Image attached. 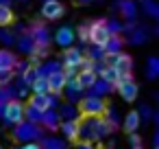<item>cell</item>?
<instances>
[{
	"mask_svg": "<svg viewBox=\"0 0 159 149\" xmlns=\"http://www.w3.org/2000/svg\"><path fill=\"white\" fill-rule=\"evenodd\" d=\"M129 145L135 149V147H142V138L137 136V132H133V134H129Z\"/></svg>",
	"mask_w": 159,
	"mask_h": 149,
	"instance_id": "26",
	"label": "cell"
},
{
	"mask_svg": "<svg viewBox=\"0 0 159 149\" xmlns=\"http://www.w3.org/2000/svg\"><path fill=\"white\" fill-rule=\"evenodd\" d=\"M120 125L124 127V132H126V134L137 132V129H139V125H142V116H139V112H137V110H131V112L124 116V121H122Z\"/></svg>",
	"mask_w": 159,
	"mask_h": 149,
	"instance_id": "12",
	"label": "cell"
},
{
	"mask_svg": "<svg viewBox=\"0 0 159 149\" xmlns=\"http://www.w3.org/2000/svg\"><path fill=\"white\" fill-rule=\"evenodd\" d=\"M135 149H144V147H135Z\"/></svg>",
	"mask_w": 159,
	"mask_h": 149,
	"instance_id": "30",
	"label": "cell"
},
{
	"mask_svg": "<svg viewBox=\"0 0 159 149\" xmlns=\"http://www.w3.org/2000/svg\"><path fill=\"white\" fill-rule=\"evenodd\" d=\"M76 149H98V145L92 142V140H83V138H79V140H76Z\"/></svg>",
	"mask_w": 159,
	"mask_h": 149,
	"instance_id": "25",
	"label": "cell"
},
{
	"mask_svg": "<svg viewBox=\"0 0 159 149\" xmlns=\"http://www.w3.org/2000/svg\"><path fill=\"white\" fill-rule=\"evenodd\" d=\"M150 72H148V77H157V70H159V64H157V59H150Z\"/></svg>",
	"mask_w": 159,
	"mask_h": 149,
	"instance_id": "28",
	"label": "cell"
},
{
	"mask_svg": "<svg viewBox=\"0 0 159 149\" xmlns=\"http://www.w3.org/2000/svg\"><path fill=\"white\" fill-rule=\"evenodd\" d=\"M42 149H66V142L59 138H46L42 142Z\"/></svg>",
	"mask_w": 159,
	"mask_h": 149,
	"instance_id": "22",
	"label": "cell"
},
{
	"mask_svg": "<svg viewBox=\"0 0 159 149\" xmlns=\"http://www.w3.org/2000/svg\"><path fill=\"white\" fill-rule=\"evenodd\" d=\"M83 53L79 51V48H74V46H68L66 51H63V66H81V62H83Z\"/></svg>",
	"mask_w": 159,
	"mask_h": 149,
	"instance_id": "13",
	"label": "cell"
},
{
	"mask_svg": "<svg viewBox=\"0 0 159 149\" xmlns=\"http://www.w3.org/2000/svg\"><path fill=\"white\" fill-rule=\"evenodd\" d=\"M18 66V59L9 51H0V70H13Z\"/></svg>",
	"mask_w": 159,
	"mask_h": 149,
	"instance_id": "16",
	"label": "cell"
},
{
	"mask_svg": "<svg viewBox=\"0 0 159 149\" xmlns=\"http://www.w3.org/2000/svg\"><path fill=\"white\" fill-rule=\"evenodd\" d=\"M20 149H42V145H37V142H33V140H31V142H24Z\"/></svg>",
	"mask_w": 159,
	"mask_h": 149,
	"instance_id": "29",
	"label": "cell"
},
{
	"mask_svg": "<svg viewBox=\"0 0 159 149\" xmlns=\"http://www.w3.org/2000/svg\"><path fill=\"white\" fill-rule=\"evenodd\" d=\"M13 136L22 142H31V140H37L42 138V129L37 127V123H29V121H22L20 125H16V132Z\"/></svg>",
	"mask_w": 159,
	"mask_h": 149,
	"instance_id": "6",
	"label": "cell"
},
{
	"mask_svg": "<svg viewBox=\"0 0 159 149\" xmlns=\"http://www.w3.org/2000/svg\"><path fill=\"white\" fill-rule=\"evenodd\" d=\"M76 110H79L81 116L96 118V116H102V114L107 112V103L102 101V97H94V94H89V97H83V99L79 101Z\"/></svg>",
	"mask_w": 159,
	"mask_h": 149,
	"instance_id": "1",
	"label": "cell"
},
{
	"mask_svg": "<svg viewBox=\"0 0 159 149\" xmlns=\"http://www.w3.org/2000/svg\"><path fill=\"white\" fill-rule=\"evenodd\" d=\"M31 90H33V94H48L50 90H48V79L44 77V75H39L33 83H31Z\"/></svg>",
	"mask_w": 159,
	"mask_h": 149,
	"instance_id": "20",
	"label": "cell"
},
{
	"mask_svg": "<svg viewBox=\"0 0 159 149\" xmlns=\"http://www.w3.org/2000/svg\"><path fill=\"white\" fill-rule=\"evenodd\" d=\"M100 79H102L107 86H116V83L120 81V75L116 72V68H111V66H102V68H100Z\"/></svg>",
	"mask_w": 159,
	"mask_h": 149,
	"instance_id": "17",
	"label": "cell"
},
{
	"mask_svg": "<svg viewBox=\"0 0 159 149\" xmlns=\"http://www.w3.org/2000/svg\"><path fill=\"white\" fill-rule=\"evenodd\" d=\"M111 35H113V33H111V27H109L105 20H96V22L89 24V42H92L94 46L102 48V46L109 42Z\"/></svg>",
	"mask_w": 159,
	"mask_h": 149,
	"instance_id": "3",
	"label": "cell"
},
{
	"mask_svg": "<svg viewBox=\"0 0 159 149\" xmlns=\"http://www.w3.org/2000/svg\"><path fill=\"white\" fill-rule=\"evenodd\" d=\"M59 123H61V116L57 110H46L42 112V118H39V125H44L46 129H59Z\"/></svg>",
	"mask_w": 159,
	"mask_h": 149,
	"instance_id": "11",
	"label": "cell"
},
{
	"mask_svg": "<svg viewBox=\"0 0 159 149\" xmlns=\"http://www.w3.org/2000/svg\"><path fill=\"white\" fill-rule=\"evenodd\" d=\"M2 118L7 125H20L24 121V105L18 99H9L2 103Z\"/></svg>",
	"mask_w": 159,
	"mask_h": 149,
	"instance_id": "2",
	"label": "cell"
},
{
	"mask_svg": "<svg viewBox=\"0 0 159 149\" xmlns=\"http://www.w3.org/2000/svg\"><path fill=\"white\" fill-rule=\"evenodd\" d=\"M0 149H2V145H0Z\"/></svg>",
	"mask_w": 159,
	"mask_h": 149,
	"instance_id": "31",
	"label": "cell"
},
{
	"mask_svg": "<svg viewBox=\"0 0 159 149\" xmlns=\"http://www.w3.org/2000/svg\"><path fill=\"white\" fill-rule=\"evenodd\" d=\"M116 88H118V92H120V97L126 101V103H133L135 99H137V83H135V79H133V75H122L120 77V81L116 83Z\"/></svg>",
	"mask_w": 159,
	"mask_h": 149,
	"instance_id": "5",
	"label": "cell"
},
{
	"mask_svg": "<svg viewBox=\"0 0 159 149\" xmlns=\"http://www.w3.org/2000/svg\"><path fill=\"white\" fill-rule=\"evenodd\" d=\"M11 77H13V70H0V83H9Z\"/></svg>",
	"mask_w": 159,
	"mask_h": 149,
	"instance_id": "27",
	"label": "cell"
},
{
	"mask_svg": "<svg viewBox=\"0 0 159 149\" xmlns=\"http://www.w3.org/2000/svg\"><path fill=\"white\" fill-rule=\"evenodd\" d=\"M59 129L63 132L66 140H79V132H81V121L79 118H66L59 123Z\"/></svg>",
	"mask_w": 159,
	"mask_h": 149,
	"instance_id": "9",
	"label": "cell"
},
{
	"mask_svg": "<svg viewBox=\"0 0 159 149\" xmlns=\"http://www.w3.org/2000/svg\"><path fill=\"white\" fill-rule=\"evenodd\" d=\"M48 90H50V94H61L63 92V88H66V75L61 72V70H55V72H50L48 77Z\"/></svg>",
	"mask_w": 159,
	"mask_h": 149,
	"instance_id": "10",
	"label": "cell"
},
{
	"mask_svg": "<svg viewBox=\"0 0 159 149\" xmlns=\"http://www.w3.org/2000/svg\"><path fill=\"white\" fill-rule=\"evenodd\" d=\"M63 13H66V7L59 0H46L42 5V16L46 20H59V18H63Z\"/></svg>",
	"mask_w": 159,
	"mask_h": 149,
	"instance_id": "8",
	"label": "cell"
},
{
	"mask_svg": "<svg viewBox=\"0 0 159 149\" xmlns=\"http://www.w3.org/2000/svg\"><path fill=\"white\" fill-rule=\"evenodd\" d=\"M74 31L70 29V27H61L59 31H57V35H55V42L59 44V46H63V48H68V46H72V42H74Z\"/></svg>",
	"mask_w": 159,
	"mask_h": 149,
	"instance_id": "15",
	"label": "cell"
},
{
	"mask_svg": "<svg viewBox=\"0 0 159 149\" xmlns=\"http://www.w3.org/2000/svg\"><path fill=\"white\" fill-rule=\"evenodd\" d=\"M98 149H100V147H98Z\"/></svg>",
	"mask_w": 159,
	"mask_h": 149,
	"instance_id": "32",
	"label": "cell"
},
{
	"mask_svg": "<svg viewBox=\"0 0 159 149\" xmlns=\"http://www.w3.org/2000/svg\"><path fill=\"white\" fill-rule=\"evenodd\" d=\"M107 57H109V64H107V66L116 68V72H118L120 77H122V75H131V70H133V57H131L129 53L118 51V53H109Z\"/></svg>",
	"mask_w": 159,
	"mask_h": 149,
	"instance_id": "4",
	"label": "cell"
},
{
	"mask_svg": "<svg viewBox=\"0 0 159 149\" xmlns=\"http://www.w3.org/2000/svg\"><path fill=\"white\" fill-rule=\"evenodd\" d=\"M74 35H79V40H83V42H89V24H81L79 33H74Z\"/></svg>",
	"mask_w": 159,
	"mask_h": 149,
	"instance_id": "24",
	"label": "cell"
},
{
	"mask_svg": "<svg viewBox=\"0 0 159 149\" xmlns=\"http://www.w3.org/2000/svg\"><path fill=\"white\" fill-rule=\"evenodd\" d=\"M63 90L68 92V99H70V101H76V99L83 94V90H81V86L76 83V79H74V77L66 79V88H63Z\"/></svg>",
	"mask_w": 159,
	"mask_h": 149,
	"instance_id": "18",
	"label": "cell"
},
{
	"mask_svg": "<svg viewBox=\"0 0 159 149\" xmlns=\"http://www.w3.org/2000/svg\"><path fill=\"white\" fill-rule=\"evenodd\" d=\"M76 83L81 86V90L85 92V90H92V86L98 81V77H96V72H92V70H81V72H76Z\"/></svg>",
	"mask_w": 159,
	"mask_h": 149,
	"instance_id": "14",
	"label": "cell"
},
{
	"mask_svg": "<svg viewBox=\"0 0 159 149\" xmlns=\"http://www.w3.org/2000/svg\"><path fill=\"white\" fill-rule=\"evenodd\" d=\"M29 105L35 107V110H39V112L55 110V105H57V97H52L50 92H48V94H33V97L29 99Z\"/></svg>",
	"mask_w": 159,
	"mask_h": 149,
	"instance_id": "7",
	"label": "cell"
},
{
	"mask_svg": "<svg viewBox=\"0 0 159 149\" xmlns=\"http://www.w3.org/2000/svg\"><path fill=\"white\" fill-rule=\"evenodd\" d=\"M76 114H79V110H76L74 105H66V107H61V112H59L61 121H66V118H79Z\"/></svg>",
	"mask_w": 159,
	"mask_h": 149,
	"instance_id": "23",
	"label": "cell"
},
{
	"mask_svg": "<svg viewBox=\"0 0 159 149\" xmlns=\"http://www.w3.org/2000/svg\"><path fill=\"white\" fill-rule=\"evenodd\" d=\"M37 77H39V68H35V66H26L24 72H22V81H24V86H29V88H31V83H33Z\"/></svg>",
	"mask_w": 159,
	"mask_h": 149,
	"instance_id": "21",
	"label": "cell"
},
{
	"mask_svg": "<svg viewBox=\"0 0 159 149\" xmlns=\"http://www.w3.org/2000/svg\"><path fill=\"white\" fill-rule=\"evenodd\" d=\"M13 20H16L13 9L0 2V27H9V24H13Z\"/></svg>",
	"mask_w": 159,
	"mask_h": 149,
	"instance_id": "19",
	"label": "cell"
}]
</instances>
